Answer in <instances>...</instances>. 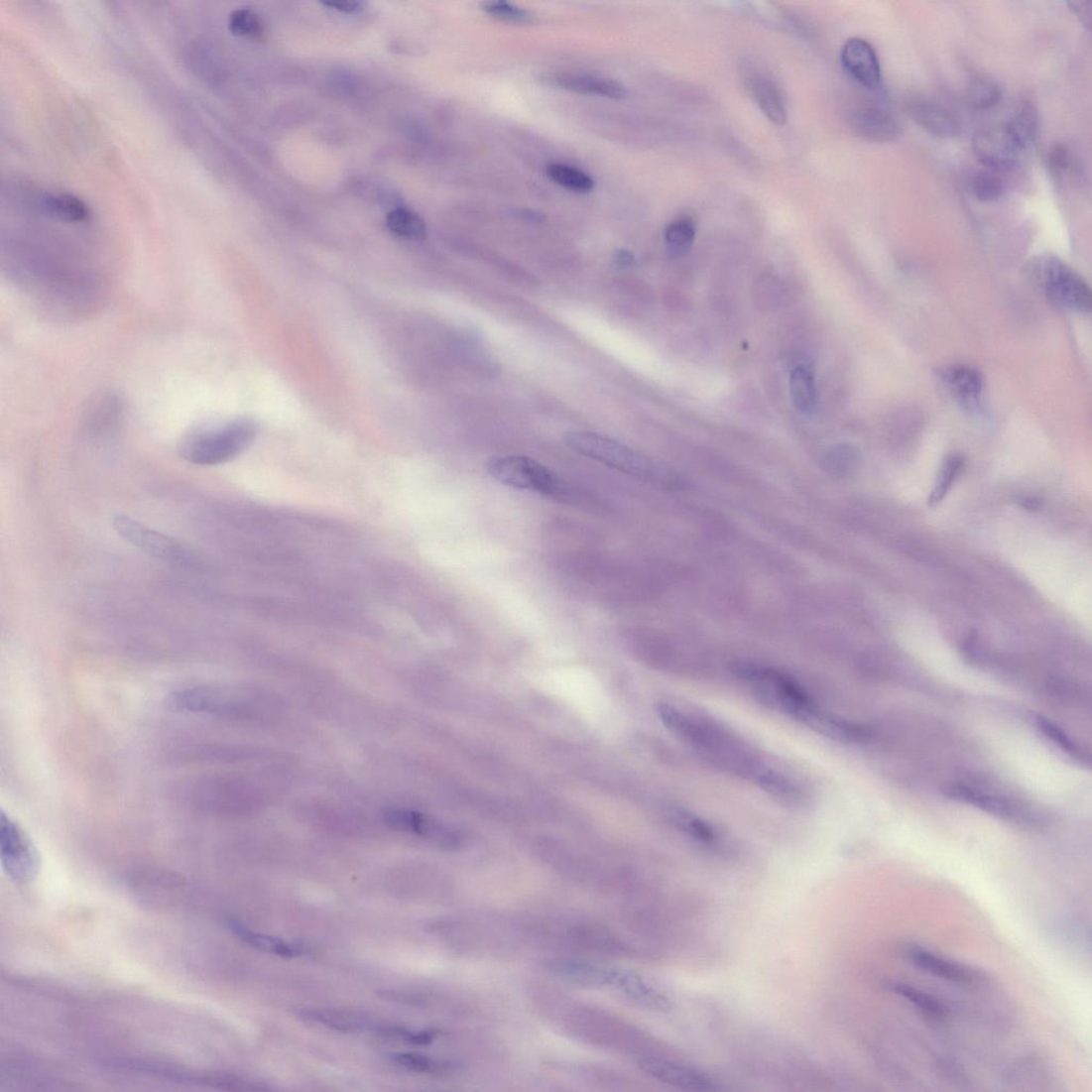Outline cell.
Instances as JSON below:
<instances>
[{
  "label": "cell",
  "mask_w": 1092,
  "mask_h": 1092,
  "mask_svg": "<svg viewBox=\"0 0 1092 1092\" xmlns=\"http://www.w3.org/2000/svg\"><path fill=\"white\" fill-rule=\"evenodd\" d=\"M663 725L715 769L754 785L778 801L804 806L810 795L796 777L775 765L762 751L714 716L696 708L662 702Z\"/></svg>",
  "instance_id": "6da1fadb"
},
{
  "label": "cell",
  "mask_w": 1092,
  "mask_h": 1092,
  "mask_svg": "<svg viewBox=\"0 0 1092 1092\" xmlns=\"http://www.w3.org/2000/svg\"><path fill=\"white\" fill-rule=\"evenodd\" d=\"M732 672L770 710L828 739L844 743H855L858 740L859 723L826 710L789 672L755 662H736L732 665Z\"/></svg>",
  "instance_id": "7a4b0ae2"
},
{
  "label": "cell",
  "mask_w": 1092,
  "mask_h": 1092,
  "mask_svg": "<svg viewBox=\"0 0 1092 1092\" xmlns=\"http://www.w3.org/2000/svg\"><path fill=\"white\" fill-rule=\"evenodd\" d=\"M572 450L611 469L663 487H675L679 479L642 453L601 434L576 431L565 435Z\"/></svg>",
  "instance_id": "3957f363"
},
{
  "label": "cell",
  "mask_w": 1092,
  "mask_h": 1092,
  "mask_svg": "<svg viewBox=\"0 0 1092 1092\" xmlns=\"http://www.w3.org/2000/svg\"><path fill=\"white\" fill-rule=\"evenodd\" d=\"M258 432V423L249 418L236 419L215 427H198L182 437L180 455L200 466L229 462L253 443Z\"/></svg>",
  "instance_id": "277c9868"
},
{
  "label": "cell",
  "mask_w": 1092,
  "mask_h": 1092,
  "mask_svg": "<svg viewBox=\"0 0 1092 1092\" xmlns=\"http://www.w3.org/2000/svg\"><path fill=\"white\" fill-rule=\"evenodd\" d=\"M1033 272L1049 301L1073 313L1091 309V291L1083 277L1061 260L1046 255L1034 262Z\"/></svg>",
  "instance_id": "5b68a950"
},
{
  "label": "cell",
  "mask_w": 1092,
  "mask_h": 1092,
  "mask_svg": "<svg viewBox=\"0 0 1092 1092\" xmlns=\"http://www.w3.org/2000/svg\"><path fill=\"white\" fill-rule=\"evenodd\" d=\"M488 473L502 485L558 498L564 494L559 478L547 467L524 456H501L488 461Z\"/></svg>",
  "instance_id": "8992f818"
},
{
  "label": "cell",
  "mask_w": 1092,
  "mask_h": 1092,
  "mask_svg": "<svg viewBox=\"0 0 1092 1092\" xmlns=\"http://www.w3.org/2000/svg\"><path fill=\"white\" fill-rule=\"evenodd\" d=\"M0 852L3 868L18 886L34 883L41 870L38 848L18 824L2 810L0 813Z\"/></svg>",
  "instance_id": "52a82bcc"
},
{
  "label": "cell",
  "mask_w": 1092,
  "mask_h": 1092,
  "mask_svg": "<svg viewBox=\"0 0 1092 1092\" xmlns=\"http://www.w3.org/2000/svg\"><path fill=\"white\" fill-rule=\"evenodd\" d=\"M112 527L126 543L153 558L179 566L196 562L193 552L185 546L130 516L113 517Z\"/></svg>",
  "instance_id": "ba28073f"
},
{
  "label": "cell",
  "mask_w": 1092,
  "mask_h": 1092,
  "mask_svg": "<svg viewBox=\"0 0 1092 1092\" xmlns=\"http://www.w3.org/2000/svg\"><path fill=\"white\" fill-rule=\"evenodd\" d=\"M638 1066L657 1081L688 1091H715L720 1089L716 1077L692 1065L689 1061L667 1054H645L637 1060Z\"/></svg>",
  "instance_id": "9c48e42d"
},
{
  "label": "cell",
  "mask_w": 1092,
  "mask_h": 1092,
  "mask_svg": "<svg viewBox=\"0 0 1092 1092\" xmlns=\"http://www.w3.org/2000/svg\"><path fill=\"white\" fill-rule=\"evenodd\" d=\"M901 954L915 969L956 986L976 988L989 983L988 975L980 969L943 957L914 943L905 944Z\"/></svg>",
  "instance_id": "30bf717a"
},
{
  "label": "cell",
  "mask_w": 1092,
  "mask_h": 1092,
  "mask_svg": "<svg viewBox=\"0 0 1092 1092\" xmlns=\"http://www.w3.org/2000/svg\"><path fill=\"white\" fill-rule=\"evenodd\" d=\"M972 146L978 162L994 173L1010 172L1026 153L1005 124L978 132Z\"/></svg>",
  "instance_id": "8fae6325"
},
{
  "label": "cell",
  "mask_w": 1092,
  "mask_h": 1092,
  "mask_svg": "<svg viewBox=\"0 0 1092 1092\" xmlns=\"http://www.w3.org/2000/svg\"><path fill=\"white\" fill-rule=\"evenodd\" d=\"M849 123L855 133L873 144H889L901 136L902 127L884 105L863 102L850 111Z\"/></svg>",
  "instance_id": "7c38bea8"
},
{
  "label": "cell",
  "mask_w": 1092,
  "mask_h": 1092,
  "mask_svg": "<svg viewBox=\"0 0 1092 1092\" xmlns=\"http://www.w3.org/2000/svg\"><path fill=\"white\" fill-rule=\"evenodd\" d=\"M841 61L847 73L861 87L870 91L881 87L883 78L881 62L868 41L860 38L848 40L841 53Z\"/></svg>",
  "instance_id": "4fadbf2b"
},
{
  "label": "cell",
  "mask_w": 1092,
  "mask_h": 1092,
  "mask_svg": "<svg viewBox=\"0 0 1092 1092\" xmlns=\"http://www.w3.org/2000/svg\"><path fill=\"white\" fill-rule=\"evenodd\" d=\"M942 792L950 800L973 805L988 814L1005 820L1021 821L1030 819V815L1026 814L1024 807L1013 800L968 786L947 785L942 788Z\"/></svg>",
  "instance_id": "5bb4252c"
},
{
  "label": "cell",
  "mask_w": 1092,
  "mask_h": 1092,
  "mask_svg": "<svg viewBox=\"0 0 1092 1092\" xmlns=\"http://www.w3.org/2000/svg\"><path fill=\"white\" fill-rule=\"evenodd\" d=\"M386 824L399 831L410 832L442 846H455L459 835L455 830L430 816L393 808L385 813Z\"/></svg>",
  "instance_id": "9a60e30c"
},
{
  "label": "cell",
  "mask_w": 1092,
  "mask_h": 1092,
  "mask_svg": "<svg viewBox=\"0 0 1092 1092\" xmlns=\"http://www.w3.org/2000/svg\"><path fill=\"white\" fill-rule=\"evenodd\" d=\"M908 115L921 129L934 137L955 139L960 135L961 125L946 107L925 98H913L907 104Z\"/></svg>",
  "instance_id": "2e32d148"
},
{
  "label": "cell",
  "mask_w": 1092,
  "mask_h": 1092,
  "mask_svg": "<svg viewBox=\"0 0 1092 1092\" xmlns=\"http://www.w3.org/2000/svg\"><path fill=\"white\" fill-rule=\"evenodd\" d=\"M745 80L749 92L765 116L774 124L784 126L788 120L787 102L776 80L758 67L748 69Z\"/></svg>",
  "instance_id": "e0dca14e"
},
{
  "label": "cell",
  "mask_w": 1092,
  "mask_h": 1092,
  "mask_svg": "<svg viewBox=\"0 0 1092 1092\" xmlns=\"http://www.w3.org/2000/svg\"><path fill=\"white\" fill-rule=\"evenodd\" d=\"M668 817L679 833L699 846L711 850H720L727 846L726 835L718 827L685 806H671Z\"/></svg>",
  "instance_id": "ac0fdd59"
},
{
  "label": "cell",
  "mask_w": 1092,
  "mask_h": 1092,
  "mask_svg": "<svg viewBox=\"0 0 1092 1092\" xmlns=\"http://www.w3.org/2000/svg\"><path fill=\"white\" fill-rule=\"evenodd\" d=\"M613 987L636 1005L652 1012L668 1013L673 1009L668 996L636 973L617 970Z\"/></svg>",
  "instance_id": "d6986e66"
},
{
  "label": "cell",
  "mask_w": 1092,
  "mask_h": 1092,
  "mask_svg": "<svg viewBox=\"0 0 1092 1092\" xmlns=\"http://www.w3.org/2000/svg\"><path fill=\"white\" fill-rule=\"evenodd\" d=\"M546 967L561 980L585 987H613L617 973L598 964L570 959L551 960Z\"/></svg>",
  "instance_id": "ffe728a7"
},
{
  "label": "cell",
  "mask_w": 1092,
  "mask_h": 1092,
  "mask_svg": "<svg viewBox=\"0 0 1092 1092\" xmlns=\"http://www.w3.org/2000/svg\"><path fill=\"white\" fill-rule=\"evenodd\" d=\"M298 1017L336 1031L358 1033L370 1031L376 1034L379 1024L370 1018L349 1011L333 1009H302L296 1012Z\"/></svg>",
  "instance_id": "44dd1931"
},
{
  "label": "cell",
  "mask_w": 1092,
  "mask_h": 1092,
  "mask_svg": "<svg viewBox=\"0 0 1092 1092\" xmlns=\"http://www.w3.org/2000/svg\"><path fill=\"white\" fill-rule=\"evenodd\" d=\"M886 988L892 994L914 1006L917 1013L923 1016L928 1023L938 1026L947 1023L950 1017L949 1009L937 997L910 984L897 981L887 982Z\"/></svg>",
  "instance_id": "7402d4cb"
},
{
  "label": "cell",
  "mask_w": 1092,
  "mask_h": 1092,
  "mask_svg": "<svg viewBox=\"0 0 1092 1092\" xmlns=\"http://www.w3.org/2000/svg\"><path fill=\"white\" fill-rule=\"evenodd\" d=\"M943 380L960 403L970 408L977 406L985 386L981 372L970 366L956 365L947 368Z\"/></svg>",
  "instance_id": "603a6c76"
},
{
  "label": "cell",
  "mask_w": 1092,
  "mask_h": 1092,
  "mask_svg": "<svg viewBox=\"0 0 1092 1092\" xmlns=\"http://www.w3.org/2000/svg\"><path fill=\"white\" fill-rule=\"evenodd\" d=\"M229 927L241 941L262 952L274 954L280 957L293 958L303 955L304 949L301 945L283 941L269 935L255 932L237 920H229Z\"/></svg>",
  "instance_id": "cb8c5ba5"
},
{
  "label": "cell",
  "mask_w": 1092,
  "mask_h": 1092,
  "mask_svg": "<svg viewBox=\"0 0 1092 1092\" xmlns=\"http://www.w3.org/2000/svg\"><path fill=\"white\" fill-rule=\"evenodd\" d=\"M557 83L561 88L576 93L595 94L613 99H622L628 95V90L622 83L608 78L569 74L558 77Z\"/></svg>",
  "instance_id": "d4e9b609"
},
{
  "label": "cell",
  "mask_w": 1092,
  "mask_h": 1092,
  "mask_svg": "<svg viewBox=\"0 0 1092 1092\" xmlns=\"http://www.w3.org/2000/svg\"><path fill=\"white\" fill-rule=\"evenodd\" d=\"M1005 125L1025 152L1033 146L1038 139L1040 130L1038 111L1030 101L1021 103L1011 120L1006 122Z\"/></svg>",
  "instance_id": "484cf974"
},
{
  "label": "cell",
  "mask_w": 1092,
  "mask_h": 1092,
  "mask_svg": "<svg viewBox=\"0 0 1092 1092\" xmlns=\"http://www.w3.org/2000/svg\"><path fill=\"white\" fill-rule=\"evenodd\" d=\"M789 391L793 405L803 415L815 413L818 395L813 373L804 366H798L790 374Z\"/></svg>",
  "instance_id": "4316f807"
},
{
  "label": "cell",
  "mask_w": 1092,
  "mask_h": 1092,
  "mask_svg": "<svg viewBox=\"0 0 1092 1092\" xmlns=\"http://www.w3.org/2000/svg\"><path fill=\"white\" fill-rule=\"evenodd\" d=\"M1051 1071L1040 1057H1025L1006 1070L1004 1080L1009 1085L1049 1084Z\"/></svg>",
  "instance_id": "83f0119b"
},
{
  "label": "cell",
  "mask_w": 1092,
  "mask_h": 1092,
  "mask_svg": "<svg viewBox=\"0 0 1092 1092\" xmlns=\"http://www.w3.org/2000/svg\"><path fill=\"white\" fill-rule=\"evenodd\" d=\"M46 206L51 214L66 222L81 223L88 221L91 217V210L87 203L70 193L50 195Z\"/></svg>",
  "instance_id": "f1b7e54d"
},
{
  "label": "cell",
  "mask_w": 1092,
  "mask_h": 1092,
  "mask_svg": "<svg viewBox=\"0 0 1092 1092\" xmlns=\"http://www.w3.org/2000/svg\"><path fill=\"white\" fill-rule=\"evenodd\" d=\"M696 238V224L689 217L673 220L665 231V241L672 257H684Z\"/></svg>",
  "instance_id": "f546056e"
},
{
  "label": "cell",
  "mask_w": 1092,
  "mask_h": 1092,
  "mask_svg": "<svg viewBox=\"0 0 1092 1092\" xmlns=\"http://www.w3.org/2000/svg\"><path fill=\"white\" fill-rule=\"evenodd\" d=\"M967 92L968 101L976 110L994 108L1000 104L1004 93L998 80L983 75L971 79Z\"/></svg>",
  "instance_id": "4dcf8cb0"
},
{
  "label": "cell",
  "mask_w": 1092,
  "mask_h": 1092,
  "mask_svg": "<svg viewBox=\"0 0 1092 1092\" xmlns=\"http://www.w3.org/2000/svg\"><path fill=\"white\" fill-rule=\"evenodd\" d=\"M546 172L550 181L570 191L585 194L594 188L593 179L574 167L550 164L546 167Z\"/></svg>",
  "instance_id": "1f68e13d"
},
{
  "label": "cell",
  "mask_w": 1092,
  "mask_h": 1092,
  "mask_svg": "<svg viewBox=\"0 0 1092 1092\" xmlns=\"http://www.w3.org/2000/svg\"><path fill=\"white\" fill-rule=\"evenodd\" d=\"M388 228L396 235L423 239L427 235L426 223L413 210L396 208L387 217Z\"/></svg>",
  "instance_id": "d6a6232c"
},
{
  "label": "cell",
  "mask_w": 1092,
  "mask_h": 1092,
  "mask_svg": "<svg viewBox=\"0 0 1092 1092\" xmlns=\"http://www.w3.org/2000/svg\"><path fill=\"white\" fill-rule=\"evenodd\" d=\"M391 1059L396 1065L424 1074L441 1075L452 1069L451 1063L447 1060L420 1053H395Z\"/></svg>",
  "instance_id": "836d02e7"
},
{
  "label": "cell",
  "mask_w": 1092,
  "mask_h": 1092,
  "mask_svg": "<svg viewBox=\"0 0 1092 1092\" xmlns=\"http://www.w3.org/2000/svg\"><path fill=\"white\" fill-rule=\"evenodd\" d=\"M964 466V460L960 456L948 457L941 469L937 484L930 494L929 506H937L940 504L950 489L955 484L956 479L961 474Z\"/></svg>",
  "instance_id": "e575fe53"
},
{
  "label": "cell",
  "mask_w": 1092,
  "mask_h": 1092,
  "mask_svg": "<svg viewBox=\"0 0 1092 1092\" xmlns=\"http://www.w3.org/2000/svg\"><path fill=\"white\" fill-rule=\"evenodd\" d=\"M972 190L981 202H997L1004 194V182L996 173L983 170L977 173L972 180Z\"/></svg>",
  "instance_id": "d590c367"
},
{
  "label": "cell",
  "mask_w": 1092,
  "mask_h": 1092,
  "mask_svg": "<svg viewBox=\"0 0 1092 1092\" xmlns=\"http://www.w3.org/2000/svg\"><path fill=\"white\" fill-rule=\"evenodd\" d=\"M1036 725L1039 731L1046 737V739L1052 741L1058 748L1063 751V753L1077 760L1084 759L1082 749L1077 746L1071 740V737L1059 726H1057L1055 722L1049 720L1044 716L1038 715L1036 717Z\"/></svg>",
  "instance_id": "8d00e7d4"
},
{
  "label": "cell",
  "mask_w": 1092,
  "mask_h": 1092,
  "mask_svg": "<svg viewBox=\"0 0 1092 1092\" xmlns=\"http://www.w3.org/2000/svg\"><path fill=\"white\" fill-rule=\"evenodd\" d=\"M262 21L257 12L243 8L232 12L229 18V30L237 37L254 38L262 33Z\"/></svg>",
  "instance_id": "74e56055"
},
{
  "label": "cell",
  "mask_w": 1092,
  "mask_h": 1092,
  "mask_svg": "<svg viewBox=\"0 0 1092 1092\" xmlns=\"http://www.w3.org/2000/svg\"><path fill=\"white\" fill-rule=\"evenodd\" d=\"M934 1070L941 1079L960 1089H969L971 1080L966 1070L953 1058L939 1056L934 1059Z\"/></svg>",
  "instance_id": "f35d334b"
},
{
  "label": "cell",
  "mask_w": 1092,
  "mask_h": 1092,
  "mask_svg": "<svg viewBox=\"0 0 1092 1092\" xmlns=\"http://www.w3.org/2000/svg\"><path fill=\"white\" fill-rule=\"evenodd\" d=\"M482 10L494 19L508 23L528 24L534 20L531 12L507 2L485 3L482 4Z\"/></svg>",
  "instance_id": "ab89813d"
},
{
  "label": "cell",
  "mask_w": 1092,
  "mask_h": 1092,
  "mask_svg": "<svg viewBox=\"0 0 1092 1092\" xmlns=\"http://www.w3.org/2000/svg\"><path fill=\"white\" fill-rule=\"evenodd\" d=\"M1073 163L1072 153L1066 145L1055 144L1048 149L1046 165L1048 172L1056 178L1065 176Z\"/></svg>",
  "instance_id": "60d3db41"
},
{
  "label": "cell",
  "mask_w": 1092,
  "mask_h": 1092,
  "mask_svg": "<svg viewBox=\"0 0 1092 1092\" xmlns=\"http://www.w3.org/2000/svg\"><path fill=\"white\" fill-rule=\"evenodd\" d=\"M858 458V451L854 447L840 446L829 453L828 463L833 472L846 475L855 469Z\"/></svg>",
  "instance_id": "b9f144b4"
},
{
  "label": "cell",
  "mask_w": 1092,
  "mask_h": 1092,
  "mask_svg": "<svg viewBox=\"0 0 1092 1092\" xmlns=\"http://www.w3.org/2000/svg\"><path fill=\"white\" fill-rule=\"evenodd\" d=\"M1071 8H1072L1071 10L1074 12L1075 16L1077 18H1079L1085 26L1090 27V23H1091L1090 4L1085 3V2H1074V3H1071Z\"/></svg>",
  "instance_id": "7bdbcfd3"
},
{
  "label": "cell",
  "mask_w": 1092,
  "mask_h": 1092,
  "mask_svg": "<svg viewBox=\"0 0 1092 1092\" xmlns=\"http://www.w3.org/2000/svg\"><path fill=\"white\" fill-rule=\"evenodd\" d=\"M324 5L344 13H356L358 11H361L363 6L359 2H334L324 3Z\"/></svg>",
  "instance_id": "ee69618b"
},
{
  "label": "cell",
  "mask_w": 1092,
  "mask_h": 1092,
  "mask_svg": "<svg viewBox=\"0 0 1092 1092\" xmlns=\"http://www.w3.org/2000/svg\"><path fill=\"white\" fill-rule=\"evenodd\" d=\"M616 260L619 264L628 266L634 262V257L629 251L621 250L616 253Z\"/></svg>",
  "instance_id": "f6af8a7d"
}]
</instances>
